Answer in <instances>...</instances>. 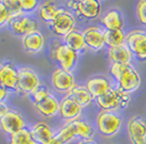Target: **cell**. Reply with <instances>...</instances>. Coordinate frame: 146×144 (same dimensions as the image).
I'll use <instances>...</instances> for the list:
<instances>
[{"label":"cell","instance_id":"obj_1","mask_svg":"<svg viewBox=\"0 0 146 144\" xmlns=\"http://www.w3.org/2000/svg\"><path fill=\"white\" fill-rule=\"evenodd\" d=\"M110 74L118 82V90L124 93H131L139 89L141 76L131 64H117L110 66Z\"/></svg>","mask_w":146,"mask_h":144},{"label":"cell","instance_id":"obj_2","mask_svg":"<svg viewBox=\"0 0 146 144\" xmlns=\"http://www.w3.org/2000/svg\"><path fill=\"white\" fill-rule=\"evenodd\" d=\"M50 54L52 59L60 65V68L67 72H71L78 62V52L56 39L52 40L51 43Z\"/></svg>","mask_w":146,"mask_h":144},{"label":"cell","instance_id":"obj_3","mask_svg":"<svg viewBox=\"0 0 146 144\" xmlns=\"http://www.w3.org/2000/svg\"><path fill=\"white\" fill-rule=\"evenodd\" d=\"M130 100L131 98L128 93H124L118 89L116 90L112 88H110L107 92L95 99L98 107L106 112H111L117 108L127 107L130 103Z\"/></svg>","mask_w":146,"mask_h":144},{"label":"cell","instance_id":"obj_4","mask_svg":"<svg viewBox=\"0 0 146 144\" xmlns=\"http://www.w3.org/2000/svg\"><path fill=\"white\" fill-rule=\"evenodd\" d=\"M122 125L121 118L112 112L102 111L96 117V126L105 137H112L118 133Z\"/></svg>","mask_w":146,"mask_h":144},{"label":"cell","instance_id":"obj_5","mask_svg":"<svg viewBox=\"0 0 146 144\" xmlns=\"http://www.w3.org/2000/svg\"><path fill=\"white\" fill-rule=\"evenodd\" d=\"M39 84L38 75L30 67H21L18 69V93L22 96L31 94Z\"/></svg>","mask_w":146,"mask_h":144},{"label":"cell","instance_id":"obj_6","mask_svg":"<svg viewBox=\"0 0 146 144\" xmlns=\"http://www.w3.org/2000/svg\"><path fill=\"white\" fill-rule=\"evenodd\" d=\"M49 29L51 30L57 36L64 37L69 33L74 30L75 26V18L70 12L66 11L64 9H61V11L57 16L54 18L51 23H49Z\"/></svg>","mask_w":146,"mask_h":144},{"label":"cell","instance_id":"obj_7","mask_svg":"<svg viewBox=\"0 0 146 144\" xmlns=\"http://www.w3.org/2000/svg\"><path fill=\"white\" fill-rule=\"evenodd\" d=\"M68 7H71L75 13L86 18L94 20L100 14V2L97 0H81V1H69Z\"/></svg>","mask_w":146,"mask_h":144},{"label":"cell","instance_id":"obj_8","mask_svg":"<svg viewBox=\"0 0 146 144\" xmlns=\"http://www.w3.org/2000/svg\"><path fill=\"white\" fill-rule=\"evenodd\" d=\"M128 48L139 61H146V33L133 30L127 36Z\"/></svg>","mask_w":146,"mask_h":144},{"label":"cell","instance_id":"obj_9","mask_svg":"<svg viewBox=\"0 0 146 144\" xmlns=\"http://www.w3.org/2000/svg\"><path fill=\"white\" fill-rule=\"evenodd\" d=\"M0 128L10 137V135L19 132L20 130L24 129V118L19 114L18 112L9 111L0 117Z\"/></svg>","mask_w":146,"mask_h":144},{"label":"cell","instance_id":"obj_10","mask_svg":"<svg viewBox=\"0 0 146 144\" xmlns=\"http://www.w3.org/2000/svg\"><path fill=\"white\" fill-rule=\"evenodd\" d=\"M9 26L14 34L19 36H23L36 31L38 23L35 18L27 16V15H20L9 21Z\"/></svg>","mask_w":146,"mask_h":144},{"label":"cell","instance_id":"obj_11","mask_svg":"<svg viewBox=\"0 0 146 144\" xmlns=\"http://www.w3.org/2000/svg\"><path fill=\"white\" fill-rule=\"evenodd\" d=\"M128 134L132 144H146V122L134 116L128 121Z\"/></svg>","mask_w":146,"mask_h":144},{"label":"cell","instance_id":"obj_12","mask_svg":"<svg viewBox=\"0 0 146 144\" xmlns=\"http://www.w3.org/2000/svg\"><path fill=\"white\" fill-rule=\"evenodd\" d=\"M18 69L12 63L8 62L0 71V86L8 91H18Z\"/></svg>","mask_w":146,"mask_h":144},{"label":"cell","instance_id":"obj_13","mask_svg":"<svg viewBox=\"0 0 146 144\" xmlns=\"http://www.w3.org/2000/svg\"><path fill=\"white\" fill-rule=\"evenodd\" d=\"M51 84L59 92H69L75 86L72 73L57 68L51 75Z\"/></svg>","mask_w":146,"mask_h":144},{"label":"cell","instance_id":"obj_14","mask_svg":"<svg viewBox=\"0 0 146 144\" xmlns=\"http://www.w3.org/2000/svg\"><path fill=\"white\" fill-rule=\"evenodd\" d=\"M82 112V107L70 96H66L59 104V115L62 119L73 121L75 120Z\"/></svg>","mask_w":146,"mask_h":144},{"label":"cell","instance_id":"obj_15","mask_svg":"<svg viewBox=\"0 0 146 144\" xmlns=\"http://www.w3.org/2000/svg\"><path fill=\"white\" fill-rule=\"evenodd\" d=\"M83 37L85 40L86 47L91 48L94 51H98L106 45L105 43V35L104 31L96 26L88 27L83 31Z\"/></svg>","mask_w":146,"mask_h":144},{"label":"cell","instance_id":"obj_16","mask_svg":"<svg viewBox=\"0 0 146 144\" xmlns=\"http://www.w3.org/2000/svg\"><path fill=\"white\" fill-rule=\"evenodd\" d=\"M22 43H23V48L26 52L38 53L44 48L45 39H44L43 34L39 30H36V31H33L31 34L25 35L22 38Z\"/></svg>","mask_w":146,"mask_h":144},{"label":"cell","instance_id":"obj_17","mask_svg":"<svg viewBox=\"0 0 146 144\" xmlns=\"http://www.w3.org/2000/svg\"><path fill=\"white\" fill-rule=\"evenodd\" d=\"M30 131L37 144H48L51 141V139L55 137L50 127L44 122H38L34 125L31 128Z\"/></svg>","mask_w":146,"mask_h":144},{"label":"cell","instance_id":"obj_18","mask_svg":"<svg viewBox=\"0 0 146 144\" xmlns=\"http://www.w3.org/2000/svg\"><path fill=\"white\" fill-rule=\"evenodd\" d=\"M85 87L93 96V99L100 96L111 88L110 82L105 77H93L88 79Z\"/></svg>","mask_w":146,"mask_h":144},{"label":"cell","instance_id":"obj_19","mask_svg":"<svg viewBox=\"0 0 146 144\" xmlns=\"http://www.w3.org/2000/svg\"><path fill=\"white\" fill-rule=\"evenodd\" d=\"M59 104L58 100L52 94H49L44 101L38 104H35V108L38 113L45 117H52L57 113H59Z\"/></svg>","mask_w":146,"mask_h":144},{"label":"cell","instance_id":"obj_20","mask_svg":"<svg viewBox=\"0 0 146 144\" xmlns=\"http://www.w3.org/2000/svg\"><path fill=\"white\" fill-rule=\"evenodd\" d=\"M108 58L112 63L117 64H130L131 61V51L128 46L121 45L118 47L109 48L108 50Z\"/></svg>","mask_w":146,"mask_h":144},{"label":"cell","instance_id":"obj_21","mask_svg":"<svg viewBox=\"0 0 146 144\" xmlns=\"http://www.w3.org/2000/svg\"><path fill=\"white\" fill-rule=\"evenodd\" d=\"M68 96H70L72 100H74L81 107H85L88 104H91V102L93 101V96L86 89V87L80 86V84H75L72 89L68 92Z\"/></svg>","mask_w":146,"mask_h":144},{"label":"cell","instance_id":"obj_22","mask_svg":"<svg viewBox=\"0 0 146 144\" xmlns=\"http://www.w3.org/2000/svg\"><path fill=\"white\" fill-rule=\"evenodd\" d=\"M63 43L67 45L69 48L74 50L75 52H82L86 48L85 40L83 37V33L74 29L71 33H69L67 36L63 37Z\"/></svg>","mask_w":146,"mask_h":144},{"label":"cell","instance_id":"obj_23","mask_svg":"<svg viewBox=\"0 0 146 144\" xmlns=\"http://www.w3.org/2000/svg\"><path fill=\"white\" fill-rule=\"evenodd\" d=\"M102 23L108 30L122 29L123 20H122L121 13L116 9L109 10L102 18Z\"/></svg>","mask_w":146,"mask_h":144},{"label":"cell","instance_id":"obj_24","mask_svg":"<svg viewBox=\"0 0 146 144\" xmlns=\"http://www.w3.org/2000/svg\"><path fill=\"white\" fill-rule=\"evenodd\" d=\"M73 127V130L75 133L76 138H81L83 140H90L94 135V130L90 124H87L84 120L75 119L73 121H70Z\"/></svg>","mask_w":146,"mask_h":144},{"label":"cell","instance_id":"obj_25","mask_svg":"<svg viewBox=\"0 0 146 144\" xmlns=\"http://www.w3.org/2000/svg\"><path fill=\"white\" fill-rule=\"evenodd\" d=\"M61 11V8L57 6L56 3L48 1L43 3L39 8V18L43 20L45 23H51L54 18L57 16V14Z\"/></svg>","mask_w":146,"mask_h":144},{"label":"cell","instance_id":"obj_26","mask_svg":"<svg viewBox=\"0 0 146 144\" xmlns=\"http://www.w3.org/2000/svg\"><path fill=\"white\" fill-rule=\"evenodd\" d=\"M105 35V43L109 47V48H113V47H118L124 45L123 42L127 39V37L124 35L122 29H116V30H108L106 29L104 31Z\"/></svg>","mask_w":146,"mask_h":144},{"label":"cell","instance_id":"obj_27","mask_svg":"<svg viewBox=\"0 0 146 144\" xmlns=\"http://www.w3.org/2000/svg\"><path fill=\"white\" fill-rule=\"evenodd\" d=\"M9 144H37L32 137V133L29 129H22L19 132L10 135Z\"/></svg>","mask_w":146,"mask_h":144},{"label":"cell","instance_id":"obj_28","mask_svg":"<svg viewBox=\"0 0 146 144\" xmlns=\"http://www.w3.org/2000/svg\"><path fill=\"white\" fill-rule=\"evenodd\" d=\"M49 94H50V93H49L47 87L39 84L36 89L31 93L30 96H31V99H32V101L34 102V104H38V103H40L42 101H44Z\"/></svg>","mask_w":146,"mask_h":144},{"label":"cell","instance_id":"obj_29","mask_svg":"<svg viewBox=\"0 0 146 144\" xmlns=\"http://www.w3.org/2000/svg\"><path fill=\"white\" fill-rule=\"evenodd\" d=\"M5 3L8 8L10 20L22 15L23 12H22L21 7H20V0H5Z\"/></svg>","mask_w":146,"mask_h":144},{"label":"cell","instance_id":"obj_30","mask_svg":"<svg viewBox=\"0 0 146 144\" xmlns=\"http://www.w3.org/2000/svg\"><path fill=\"white\" fill-rule=\"evenodd\" d=\"M38 6V1L36 0H20V7L23 13L33 12Z\"/></svg>","mask_w":146,"mask_h":144},{"label":"cell","instance_id":"obj_31","mask_svg":"<svg viewBox=\"0 0 146 144\" xmlns=\"http://www.w3.org/2000/svg\"><path fill=\"white\" fill-rule=\"evenodd\" d=\"M136 14H137L139 21L143 25L146 26V0H141V1L137 2Z\"/></svg>","mask_w":146,"mask_h":144},{"label":"cell","instance_id":"obj_32","mask_svg":"<svg viewBox=\"0 0 146 144\" xmlns=\"http://www.w3.org/2000/svg\"><path fill=\"white\" fill-rule=\"evenodd\" d=\"M9 21H10V16H9L8 8L5 1H0V26L9 23Z\"/></svg>","mask_w":146,"mask_h":144},{"label":"cell","instance_id":"obj_33","mask_svg":"<svg viewBox=\"0 0 146 144\" xmlns=\"http://www.w3.org/2000/svg\"><path fill=\"white\" fill-rule=\"evenodd\" d=\"M8 98V90L0 86V103H3Z\"/></svg>","mask_w":146,"mask_h":144},{"label":"cell","instance_id":"obj_34","mask_svg":"<svg viewBox=\"0 0 146 144\" xmlns=\"http://www.w3.org/2000/svg\"><path fill=\"white\" fill-rule=\"evenodd\" d=\"M7 112H9V109L7 107V105L5 103H0V117L2 116V115H5Z\"/></svg>","mask_w":146,"mask_h":144},{"label":"cell","instance_id":"obj_35","mask_svg":"<svg viewBox=\"0 0 146 144\" xmlns=\"http://www.w3.org/2000/svg\"><path fill=\"white\" fill-rule=\"evenodd\" d=\"M78 144H97L94 140H92V139H90V140H82L81 142H79Z\"/></svg>","mask_w":146,"mask_h":144},{"label":"cell","instance_id":"obj_36","mask_svg":"<svg viewBox=\"0 0 146 144\" xmlns=\"http://www.w3.org/2000/svg\"><path fill=\"white\" fill-rule=\"evenodd\" d=\"M48 144H63L62 143V142H61L60 140H59V139L57 138V137H54V138L51 139V141H50V142H49Z\"/></svg>","mask_w":146,"mask_h":144},{"label":"cell","instance_id":"obj_37","mask_svg":"<svg viewBox=\"0 0 146 144\" xmlns=\"http://www.w3.org/2000/svg\"><path fill=\"white\" fill-rule=\"evenodd\" d=\"M1 68H2V65H1V64H0V71H1Z\"/></svg>","mask_w":146,"mask_h":144}]
</instances>
